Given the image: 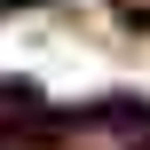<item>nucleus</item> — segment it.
<instances>
[{
  "label": "nucleus",
  "instance_id": "1",
  "mask_svg": "<svg viewBox=\"0 0 150 150\" xmlns=\"http://www.w3.org/2000/svg\"><path fill=\"white\" fill-rule=\"evenodd\" d=\"M55 150H150V119L134 111V103H111V111H87V119H71Z\"/></svg>",
  "mask_w": 150,
  "mask_h": 150
},
{
  "label": "nucleus",
  "instance_id": "2",
  "mask_svg": "<svg viewBox=\"0 0 150 150\" xmlns=\"http://www.w3.org/2000/svg\"><path fill=\"white\" fill-rule=\"evenodd\" d=\"M134 8H142V0H134Z\"/></svg>",
  "mask_w": 150,
  "mask_h": 150
}]
</instances>
